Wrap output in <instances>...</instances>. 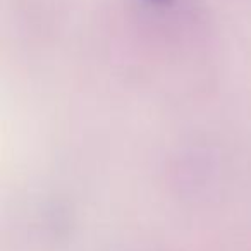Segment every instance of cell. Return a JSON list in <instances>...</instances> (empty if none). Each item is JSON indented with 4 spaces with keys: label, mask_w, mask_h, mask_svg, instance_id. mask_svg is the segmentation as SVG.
Returning a JSON list of instances; mask_svg holds the SVG:
<instances>
[{
    "label": "cell",
    "mask_w": 251,
    "mask_h": 251,
    "mask_svg": "<svg viewBox=\"0 0 251 251\" xmlns=\"http://www.w3.org/2000/svg\"><path fill=\"white\" fill-rule=\"evenodd\" d=\"M145 2L153 4V5H169V4H172L174 0H145Z\"/></svg>",
    "instance_id": "1"
}]
</instances>
